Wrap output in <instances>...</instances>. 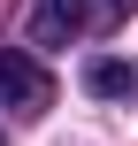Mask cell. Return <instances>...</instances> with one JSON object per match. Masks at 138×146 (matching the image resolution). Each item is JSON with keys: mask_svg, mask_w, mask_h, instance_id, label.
<instances>
[{"mask_svg": "<svg viewBox=\"0 0 138 146\" xmlns=\"http://www.w3.org/2000/svg\"><path fill=\"white\" fill-rule=\"evenodd\" d=\"M85 31V0H31V38L38 46H69Z\"/></svg>", "mask_w": 138, "mask_h": 146, "instance_id": "7a4b0ae2", "label": "cell"}, {"mask_svg": "<svg viewBox=\"0 0 138 146\" xmlns=\"http://www.w3.org/2000/svg\"><path fill=\"white\" fill-rule=\"evenodd\" d=\"M123 8H138V0H123Z\"/></svg>", "mask_w": 138, "mask_h": 146, "instance_id": "277c9868", "label": "cell"}, {"mask_svg": "<svg viewBox=\"0 0 138 146\" xmlns=\"http://www.w3.org/2000/svg\"><path fill=\"white\" fill-rule=\"evenodd\" d=\"M85 92H100V100H138V69L131 62H92V69H85Z\"/></svg>", "mask_w": 138, "mask_h": 146, "instance_id": "3957f363", "label": "cell"}, {"mask_svg": "<svg viewBox=\"0 0 138 146\" xmlns=\"http://www.w3.org/2000/svg\"><path fill=\"white\" fill-rule=\"evenodd\" d=\"M46 100V69L23 46H0V108H38Z\"/></svg>", "mask_w": 138, "mask_h": 146, "instance_id": "6da1fadb", "label": "cell"}]
</instances>
